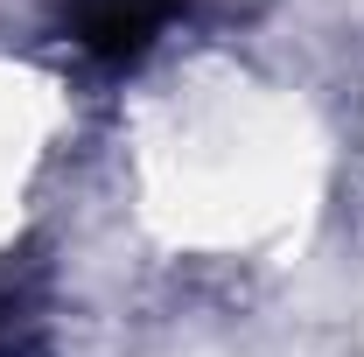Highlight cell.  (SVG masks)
I'll return each mask as SVG.
<instances>
[{
    "label": "cell",
    "mask_w": 364,
    "mask_h": 357,
    "mask_svg": "<svg viewBox=\"0 0 364 357\" xmlns=\"http://www.w3.org/2000/svg\"><path fill=\"white\" fill-rule=\"evenodd\" d=\"M176 7L182 0H70L63 28H70V43L85 49V56H98V63H134L140 49L176 21Z\"/></svg>",
    "instance_id": "obj_1"
},
{
    "label": "cell",
    "mask_w": 364,
    "mask_h": 357,
    "mask_svg": "<svg viewBox=\"0 0 364 357\" xmlns=\"http://www.w3.org/2000/svg\"><path fill=\"white\" fill-rule=\"evenodd\" d=\"M43 329H49L43 302L28 287H7L0 280V357H36L43 351Z\"/></svg>",
    "instance_id": "obj_2"
}]
</instances>
